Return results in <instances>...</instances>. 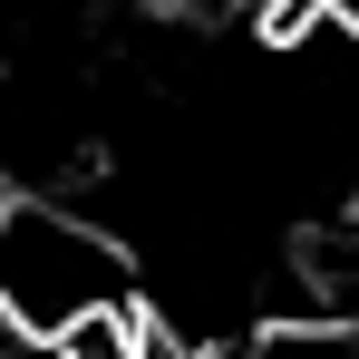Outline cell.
<instances>
[{"instance_id": "obj_1", "label": "cell", "mask_w": 359, "mask_h": 359, "mask_svg": "<svg viewBox=\"0 0 359 359\" xmlns=\"http://www.w3.org/2000/svg\"><path fill=\"white\" fill-rule=\"evenodd\" d=\"M88 301H126V243L49 194L0 204V320L20 340H49Z\"/></svg>"}, {"instance_id": "obj_2", "label": "cell", "mask_w": 359, "mask_h": 359, "mask_svg": "<svg viewBox=\"0 0 359 359\" xmlns=\"http://www.w3.org/2000/svg\"><path fill=\"white\" fill-rule=\"evenodd\" d=\"M184 29H243V20H262L272 0H165Z\"/></svg>"}]
</instances>
